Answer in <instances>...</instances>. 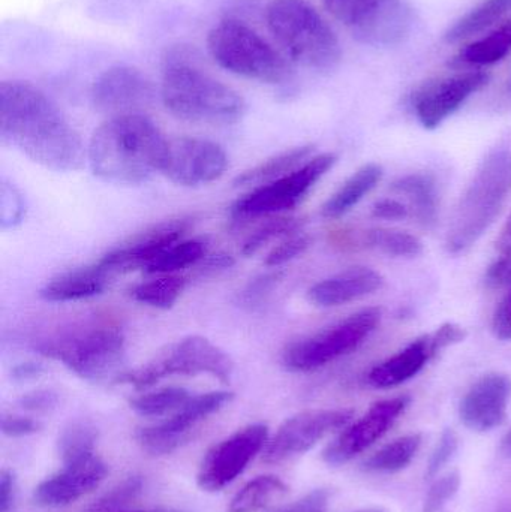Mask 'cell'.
I'll list each match as a JSON object with an SVG mask.
<instances>
[{
    "instance_id": "1",
    "label": "cell",
    "mask_w": 511,
    "mask_h": 512,
    "mask_svg": "<svg viewBox=\"0 0 511 512\" xmlns=\"http://www.w3.org/2000/svg\"><path fill=\"white\" fill-rule=\"evenodd\" d=\"M0 137L41 167L69 173L83 167L80 135L60 108L27 81L0 84Z\"/></svg>"
},
{
    "instance_id": "2",
    "label": "cell",
    "mask_w": 511,
    "mask_h": 512,
    "mask_svg": "<svg viewBox=\"0 0 511 512\" xmlns=\"http://www.w3.org/2000/svg\"><path fill=\"white\" fill-rule=\"evenodd\" d=\"M170 141L144 114L110 117L93 132L87 149L92 173L114 185H141L162 173Z\"/></svg>"
},
{
    "instance_id": "3",
    "label": "cell",
    "mask_w": 511,
    "mask_h": 512,
    "mask_svg": "<svg viewBox=\"0 0 511 512\" xmlns=\"http://www.w3.org/2000/svg\"><path fill=\"white\" fill-rule=\"evenodd\" d=\"M161 99L174 117L200 125H234L246 111L240 93L195 66L179 50L165 59Z\"/></svg>"
},
{
    "instance_id": "4",
    "label": "cell",
    "mask_w": 511,
    "mask_h": 512,
    "mask_svg": "<svg viewBox=\"0 0 511 512\" xmlns=\"http://www.w3.org/2000/svg\"><path fill=\"white\" fill-rule=\"evenodd\" d=\"M264 17L279 50L293 65L326 72L341 62L335 30L306 0H269Z\"/></svg>"
},
{
    "instance_id": "5",
    "label": "cell",
    "mask_w": 511,
    "mask_h": 512,
    "mask_svg": "<svg viewBox=\"0 0 511 512\" xmlns=\"http://www.w3.org/2000/svg\"><path fill=\"white\" fill-rule=\"evenodd\" d=\"M511 194V152L489 153L465 189L446 237L450 255L470 251L503 212Z\"/></svg>"
},
{
    "instance_id": "6",
    "label": "cell",
    "mask_w": 511,
    "mask_h": 512,
    "mask_svg": "<svg viewBox=\"0 0 511 512\" xmlns=\"http://www.w3.org/2000/svg\"><path fill=\"white\" fill-rule=\"evenodd\" d=\"M36 351L60 361L72 373L92 384H119L128 370L126 342L122 330L113 324L90 325L44 340Z\"/></svg>"
},
{
    "instance_id": "7",
    "label": "cell",
    "mask_w": 511,
    "mask_h": 512,
    "mask_svg": "<svg viewBox=\"0 0 511 512\" xmlns=\"http://www.w3.org/2000/svg\"><path fill=\"white\" fill-rule=\"evenodd\" d=\"M207 50L225 71L266 84L293 77V63L242 21L222 20L207 35Z\"/></svg>"
},
{
    "instance_id": "8",
    "label": "cell",
    "mask_w": 511,
    "mask_h": 512,
    "mask_svg": "<svg viewBox=\"0 0 511 512\" xmlns=\"http://www.w3.org/2000/svg\"><path fill=\"white\" fill-rule=\"evenodd\" d=\"M383 318L380 307H366L312 336L290 343L282 363L291 372L309 373L359 349L377 330Z\"/></svg>"
},
{
    "instance_id": "9",
    "label": "cell",
    "mask_w": 511,
    "mask_h": 512,
    "mask_svg": "<svg viewBox=\"0 0 511 512\" xmlns=\"http://www.w3.org/2000/svg\"><path fill=\"white\" fill-rule=\"evenodd\" d=\"M234 372V363L227 352L222 351L206 337L189 336L174 343L155 360L137 370L126 372L119 384H128L137 390L153 387L168 376L210 375L228 384Z\"/></svg>"
},
{
    "instance_id": "10",
    "label": "cell",
    "mask_w": 511,
    "mask_h": 512,
    "mask_svg": "<svg viewBox=\"0 0 511 512\" xmlns=\"http://www.w3.org/2000/svg\"><path fill=\"white\" fill-rule=\"evenodd\" d=\"M323 5L356 41L371 47L404 44L413 29L405 0H323Z\"/></svg>"
},
{
    "instance_id": "11",
    "label": "cell",
    "mask_w": 511,
    "mask_h": 512,
    "mask_svg": "<svg viewBox=\"0 0 511 512\" xmlns=\"http://www.w3.org/2000/svg\"><path fill=\"white\" fill-rule=\"evenodd\" d=\"M335 153H321L291 171L287 176L252 189L231 207V216L236 219L263 218L281 215L296 209L318 182L335 167Z\"/></svg>"
},
{
    "instance_id": "12",
    "label": "cell",
    "mask_w": 511,
    "mask_h": 512,
    "mask_svg": "<svg viewBox=\"0 0 511 512\" xmlns=\"http://www.w3.org/2000/svg\"><path fill=\"white\" fill-rule=\"evenodd\" d=\"M233 399L231 391H210L192 396L162 423L137 430L135 439L141 450L150 456H167L182 447L203 421L221 411Z\"/></svg>"
},
{
    "instance_id": "13",
    "label": "cell",
    "mask_w": 511,
    "mask_h": 512,
    "mask_svg": "<svg viewBox=\"0 0 511 512\" xmlns=\"http://www.w3.org/2000/svg\"><path fill=\"white\" fill-rule=\"evenodd\" d=\"M266 424H249L212 448L198 469L197 483L206 492H219L245 472L249 463L266 448Z\"/></svg>"
},
{
    "instance_id": "14",
    "label": "cell",
    "mask_w": 511,
    "mask_h": 512,
    "mask_svg": "<svg viewBox=\"0 0 511 512\" xmlns=\"http://www.w3.org/2000/svg\"><path fill=\"white\" fill-rule=\"evenodd\" d=\"M353 417L351 409H315L288 418L267 442L264 462L276 465L308 453L330 433L345 429Z\"/></svg>"
},
{
    "instance_id": "15",
    "label": "cell",
    "mask_w": 511,
    "mask_h": 512,
    "mask_svg": "<svg viewBox=\"0 0 511 512\" xmlns=\"http://www.w3.org/2000/svg\"><path fill=\"white\" fill-rule=\"evenodd\" d=\"M489 80L488 72L473 69L429 81L413 98L414 113L420 125L428 131L440 128L471 96L488 86Z\"/></svg>"
},
{
    "instance_id": "16",
    "label": "cell",
    "mask_w": 511,
    "mask_h": 512,
    "mask_svg": "<svg viewBox=\"0 0 511 512\" xmlns=\"http://www.w3.org/2000/svg\"><path fill=\"white\" fill-rule=\"evenodd\" d=\"M155 99V86L140 69L116 65L105 69L90 90V101L110 117L143 114Z\"/></svg>"
},
{
    "instance_id": "17",
    "label": "cell",
    "mask_w": 511,
    "mask_h": 512,
    "mask_svg": "<svg viewBox=\"0 0 511 512\" xmlns=\"http://www.w3.org/2000/svg\"><path fill=\"white\" fill-rule=\"evenodd\" d=\"M228 168L224 147L203 138L182 137L170 141L162 174L186 188L216 182Z\"/></svg>"
},
{
    "instance_id": "18",
    "label": "cell",
    "mask_w": 511,
    "mask_h": 512,
    "mask_svg": "<svg viewBox=\"0 0 511 512\" xmlns=\"http://www.w3.org/2000/svg\"><path fill=\"white\" fill-rule=\"evenodd\" d=\"M410 405V397L399 396L375 403L362 418L345 427L324 450L327 465L341 466L380 441Z\"/></svg>"
},
{
    "instance_id": "19",
    "label": "cell",
    "mask_w": 511,
    "mask_h": 512,
    "mask_svg": "<svg viewBox=\"0 0 511 512\" xmlns=\"http://www.w3.org/2000/svg\"><path fill=\"white\" fill-rule=\"evenodd\" d=\"M191 224L192 221L189 218L161 222L131 237L128 242L122 243L107 255L102 256L95 264L108 277L131 273L135 270L144 271L165 249L183 240Z\"/></svg>"
},
{
    "instance_id": "20",
    "label": "cell",
    "mask_w": 511,
    "mask_h": 512,
    "mask_svg": "<svg viewBox=\"0 0 511 512\" xmlns=\"http://www.w3.org/2000/svg\"><path fill=\"white\" fill-rule=\"evenodd\" d=\"M107 472V465L98 456L65 463L59 472L36 486L33 502L42 508L68 507L99 487Z\"/></svg>"
},
{
    "instance_id": "21",
    "label": "cell",
    "mask_w": 511,
    "mask_h": 512,
    "mask_svg": "<svg viewBox=\"0 0 511 512\" xmlns=\"http://www.w3.org/2000/svg\"><path fill=\"white\" fill-rule=\"evenodd\" d=\"M511 379L503 373L482 376L461 402L462 423L474 432H489L506 421Z\"/></svg>"
},
{
    "instance_id": "22",
    "label": "cell",
    "mask_w": 511,
    "mask_h": 512,
    "mask_svg": "<svg viewBox=\"0 0 511 512\" xmlns=\"http://www.w3.org/2000/svg\"><path fill=\"white\" fill-rule=\"evenodd\" d=\"M440 352L443 351L438 346L434 334H425L405 346L398 354L372 367L371 372L366 376V381L371 387L380 388V390L398 387L419 375L426 364Z\"/></svg>"
},
{
    "instance_id": "23",
    "label": "cell",
    "mask_w": 511,
    "mask_h": 512,
    "mask_svg": "<svg viewBox=\"0 0 511 512\" xmlns=\"http://www.w3.org/2000/svg\"><path fill=\"white\" fill-rule=\"evenodd\" d=\"M384 286V277L369 267H351L311 286L308 298L318 307H338L375 294Z\"/></svg>"
},
{
    "instance_id": "24",
    "label": "cell",
    "mask_w": 511,
    "mask_h": 512,
    "mask_svg": "<svg viewBox=\"0 0 511 512\" xmlns=\"http://www.w3.org/2000/svg\"><path fill=\"white\" fill-rule=\"evenodd\" d=\"M108 279L111 277L99 270L98 265L93 264L54 277L41 289L39 295L51 303L87 300L102 294L107 288Z\"/></svg>"
},
{
    "instance_id": "25",
    "label": "cell",
    "mask_w": 511,
    "mask_h": 512,
    "mask_svg": "<svg viewBox=\"0 0 511 512\" xmlns=\"http://www.w3.org/2000/svg\"><path fill=\"white\" fill-rule=\"evenodd\" d=\"M392 191L405 197L411 216H414L420 225L429 228L437 222L440 197L434 176L425 173L408 174L393 183Z\"/></svg>"
},
{
    "instance_id": "26",
    "label": "cell",
    "mask_w": 511,
    "mask_h": 512,
    "mask_svg": "<svg viewBox=\"0 0 511 512\" xmlns=\"http://www.w3.org/2000/svg\"><path fill=\"white\" fill-rule=\"evenodd\" d=\"M383 174L381 165H363L323 204L321 215L326 219H339L347 215L366 195L377 188L378 183L383 179Z\"/></svg>"
},
{
    "instance_id": "27",
    "label": "cell",
    "mask_w": 511,
    "mask_h": 512,
    "mask_svg": "<svg viewBox=\"0 0 511 512\" xmlns=\"http://www.w3.org/2000/svg\"><path fill=\"white\" fill-rule=\"evenodd\" d=\"M315 147L308 146L294 147L287 152L279 153L267 161L261 162L257 167L245 171L234 180V186L237 188H258V186L267 185V183L275 182L281 177L287 176L291 171L302 167L305 162L311 159Z\"/></svg>"
},
{
    "instance_id": "28",
    "label": "cell",
    "mask_w": 511,
    "mask_h": 512,
    "mask_svg": "<svg viewBox=\"0 0 511 512\" xmlns=\"http://www.w3.org/2000/svg\"><path fill=\"white\" fill-rule=\"evenodd\" d=\"M511 12V0H483L464 17L459 18L446 32L447 42H461L474 38L500 24Z\"/></svg>"
},
{
    "instance_id": "29",
    "label": "cell",
    "mask_w": 511,
    "mask_h": 512,
    "mask_svg": "<svg viewBox=\"0 0 511 512\" xmlns=\"http://www.w3.org/2000/svg\"><path fill=\"white\" fill-rule=\"evenodd\" d=\"M351 246L372 249L393 258H414L423 252V243L419 237L392 228H371L363 231L351 242Z\"/></svg>"
},
{
    "instance_id": "30",
    "label": "cell",
    "mask_w": 511,
    "mask_h": 512,
    "mask_svg": "<svg viewBox=\"0 0 511 512\" xmlns=\"http://www.w3.org/2000/svg\"><path fill=\"white\" fill-rule=\"evenodd\" d=\"M511 51V20L492 29L488 35L470 42L459 54L458 62L476 69L501 62Z\"/></svg>"
},
{
    "instance_id": "31",
    "label": "cell",
    "mask_w": 511,
    "mask_h": 512,
    "mask_svg": "<svg viewBox=\"0 0 511 512\" xmlns=\"http://www.w3.org/2000/svg\"><path fill=\"white\" fill-rule=\"evenodd\" d=\"M288 487L284 481L273 475L255 478L242 487L231 499L228 512H258L270 507L273 502L287 495Z\"/></svg>"
},
{
    "instance_id": "32",
    "label": "cell",
    "mask_w": 511,
    "mask_h": 512,
    "mask_svg": "<svg viewBox=\"0 0 511 512\" xmlns=\"http://www.w3.org/2000/svg\"><path fill=\"white\" fill-rule=\"evenodd\" d=\"M188 285V277L179 274H159L131 289V297L138 303L155 309L168 310L177 303Z\"/></svg>"
},
{
    "instance_id": "33",
    "label": "cell",
    "mask_w": 511,
    "mask_h": 512,
    "mask_svg": "<svg viewBox=\"0 0 511 512\" xmlns=\"http://www.w3.org/2000/svg\"><path fill=\"white\" fill-rule=\"evenodd\" d=\"M422 445V436L407 435L378 450L363 466L366 471L378 474H393L402 471L413 462Z\"/></svg>"
},
{
    "instance_id": "34",
    "label": "cell",
    "mask_w": 511,
    "mask_h": 512,
    "mask_svg": "<svg viewBox=\"0 0 511 512\" xmlns=\"http://www.w3.org/2000/svg\"><path fill=\"white\" fill-rule=\"evenodd\" d=\"M96 442H98V430L93 424L87 421H74L68 424L57 441V450L63 465L96 456Z\"/></svg>"
},
{
    "instance_id": "35",
    "label": "cell",
    "mask_w": 511,
    "mask_h": 512,
    "mask_svg": "<svg viewBox=\"0 0 511 512\" xmlns=\"http://www.w3.org/2000/svg\"><path fill=\"white\" fill-rule=\"evenodd\" d=\"M207 243L201 239L180 240L170 248L165 249L149 267L144 270L147 274H176L204 259Z\"/></svg>"
},
{
    "instance_id": "36",
    "label": "cell",
    "mask_w": 511,
    "mask_h": 512,
    "mask_svg": "<svg viewBox=\"0 0 511 512\" xmlns=\"http://www.w3.org/2000/svg\"><path fill=\"white\" fill-rule=\"evenodd\" d=\"M191 397V393L185 388L164 387L161 390L149 391L134 397L129 402V406L141 417H168L179 411Z\"/></svg>"
},
{
    "instance_id": "37",
    "label": "cell",
    "mask_w": 511,
    "mask_h": 512,
    "mask_svg": "<svg viewBox=\"0 0 511 512\" xmlns=\"http://www.w3.org/2000/svg\"><path fill=\"white\" fill-rule=\"evenodd\" d=\"M302 227V219L285 218V216L270 219V221L261 225L258 230H255L254 234L248 237L245 245H243L242 254L245 256L255 255L258 251H261L267 243L273 242L275 239H281V237L293 236V234L299 233Z\"/></svg>"
},
{
    "instance_id": "38",
    "label": "cell",
    "mask_w": 511,
    "mask_h": 512,
    "mask_svg": "<svg viewBox=\"0 0 511 512\" xmlns=\"http://www.w3.org/2000/svg\"><path fill=\"white\" fill-rule=\"evenodd\" d=\"M143 490V481L138 477L129 478L122 484L111 490L107 495L102 496L92 508L90 512H117L120 508L134 501Z\"/></svg>"
},
{
    "instance_id": "39",
    "label": "cell",
    "mask_w": 511,
    "mask_h": 512,
    "mask_svg": "<svg viewBox=\"0 0 511 512\" xmlns=\"http://www.w3.org/2000/svg\"><path fill=\"white\" fill-rule=\"evenodd\" d=\"M459 486H461V478H459L458 472H450V474L438 478L432 484L431 490H429L428 496H426L423 511H440L458 493Z\"/></svg>"
},
{
    "instance_id": "40",
    "label": "cell",
    "mask_w": 511,
    "mask_h": 512,
    "mask_svg": "<svg viewBox=\"0 0 511 512\" xmlns=\"http://www.w3.org/2000/svg\"><path fill=\"white\" fill-rule=\"evenodd\" d=\"M311 243V237L305 236V234H293V236L287 237V240L281 245L273 248V251L266 256L264 264L267 267H281V265L296 259L297 256L305 254Z\"/></svg>"
},
{
    "instance_id": "41",
    "label": "cell",
    "mask_w": 511,
    "mask_h": 512,
    "mask_svg": "<svg viewBox=\"0 0 511 512\" xmlns=\"http://www.w3.org/2000/svg\"><path fill=\"white\" fill-rule=\"evenodd\" d=\"M0 218H2L3 228H15L23 221L26 215V207L20 192L15 186L9 183H2V203H0Z\"/></svg>"
},
{
    "instance_id": "42",
    "label": "cell",
    "mask_w": 511,
    "mask_h": 512,
    "mask_svg": "<svg viewBox=\"0 0 511 512\" xmlns=\"http://www.w3.org/2000/svg\"><path fill=\"white\" fill-rule=\"evenodd\" d=\"M282 274L279 271L276 273H267L261 274L257 279L252 280L248 286H246L245 291H242L240 294V303L246 307H255L260 306L264 300H266L267 295L272 292V289L278 285L279 280H281Z\"/></svg>"
},
{
    "instance_id": "43",
    "label": "cell",
    "mask_w": 511,
    "mask_h": 512,
    "mask_svg": "<svg viewBox=\"0 0 511 512\" xmlns=\"http://www.w3.org/2000/svg\"><path fill=\"white\" fill-rule=\"evenodd\" d=\"M456 450H458V436L452 429H447L441 436L434 453H432L431 460H429L428 477H435L452 459Z\"/></svg>"
},
{
    "instance_id": "44",
    "label": "cell",
    "mask_w": 511,
    "mask_h": 512,
    "mask_svg": "<svg viewBox=\"0 0 511 512\" xmlns=\"http://www.w3.org/2000/svg\"><path fill=\"white\" fill-rule=\"evenodd\" d=\"M492 333L504 342L511 340V286L507 288L492 316Z\"/></svg>"
},
{
    "instance_id": "45",
    "label": "cell",
    "mask_w": 511,
    "mask_h": 512,
    "mask_svg": "<svg viewBox=\"0 0 511 512\" xmlns=\"http://www.w3.org/2000/svg\"><path fill=\"white\" fill-rule=\"evenodd\" d=\"M41 430V423L23 415H3L2 432L9 438H24Z\"/></svg>"
},
{
    "instance_id": "46",
    "label": "cell",
    "mask_w": 511,
    "mask_h": 512,
    "mask_svg": "<svg viewBox=\"0 0 511 512\" xmlns=\"http://www.w3.org/2000/svg\"><path fill=\"white\" fill-rule=\"evenodd\" d=\"M57 403H59V396L51 390L32 391V393L24 394V396L18 400V405H20L21 408L32 412L51 411V409L56 408Z\"/></svg>"
},
{
    "instance_id": "47",
    "label": "cell",
    "mask_w": 511,
    "mask_h": 512,
    "mask_svg": "<svg viewBox=\"0 0 511 512\" xmlns=\"http://www.w3.org/2000/svg\"><path fill=\"white\" fill-rule=\"evenodd\" d=\"M372 216L383 221H404L411 216L410 207L396 198H384L372 207Z\"/></svg>"
},
{
    "instance_id": "48",
    "label": "cell",
    "mask_w": 511,
    "mask_h": 512,
    "mask_svg": "<svg viewBox=\"0 0 511 512\" xmlns=\"http://www.w3.org/2000/svg\"><path fill=\"white\" fill-rule=\"evenodd\" d=\"M327 502H329V493L326 490H314L294 504L273 512H326Z\"/></svg>"
},
{
    "instance_id": "49",
    "label": "cell",
    "mask_w": 511,
    "mask_h": 512,
    "mask_svg": "<svg viewBox=\"0 0 511 512\" xmlns=\"http://www.w3.org/2000/svg\"><path fill=\"white\" fill-rule=\"evenodd\" d=\"M15 477L8 469L0 474V512H9L15 499Z\"/></svg>"
},
{
    "instance_id": "50",
    "label": "cell",
    "mask_w": 511,
    "mask_h": 512,
    "mask_svg": "<svg viewBox=\"0 0 511 512\" xmlns=\"http://www.w3.org/2000/svg\"><path fill=\"white\" fill-rule=\"evenodd\" d=\"M44 372L45 367L42 366L41 363H36V361H26V363L17 364V366L12 369L11 375L14 381L27 382L33 381V379H38Z\"/></svg>"
},
{
    "instance_id": "51",
    "label": "cell",
    "mask_w": 511,
    "mask_h": 512,
    "mask_svg": "<svg viewBox=\"0 0 511 512\" xmlns=\"http://www.w3.org/2000/svg\"><path fill=\"white\" fill-rule=\"evenodd\" d=\"M497 251L500 256H511V213L498 237Z\"/></svg>"
},
{
    "instance_id": "52",
    "label": "cell",
    "mask_w": 511,
    "mask_h": 512,
    "mask_svg": "<svg viewBox=\"0 0 511 512\" xmlns=\"http://www.w3.org/2000/svg\"><path fill=\"white\" fill-rule=\"evenodd\" d=\"M234 258L231 255L227 254H215L209 256L206 259V268L207 270H225V268L233 267Z\"/></svg>"
},
{
    "instance_id": "53",
    "label": "cell",
    "mask_w": 511,
    "mask_h": 512,
    "mask_svg": "<svg viewBox=\"0 0 511 512\" xmlns=\"http://www.w3.org/2000/svg\"><path fill=\"white\" fill-rule=\"evenodd\" d=\"M500 453L504 457H511V427L506 436H504L503 441H501Z\"/></svg>"
},
{
    "instance_id": "54",
    "label": "cell",
    "mask_w": 511,
    "mask_h": 512,
    "mask_svg": "<svg viewBox=\"0 0 511 512\" xmlns=\"http://www.w3.org/2000/svg\"><path fill=\"white\" fill-rule=\"evenodd\" d=\"M354 512H387L383 508H366V510L354 511Z\"/></svg>"
},
{
    "instance_id": "55",
    "label": "cell",
    "mask_w": 511,
    "mask_h": 512,
    "mask_svg": "<svg viewBox=\"0 0 511 512\" xmlns=\"http://www.w3.org/2000/svg\"><path fill=\"white\" fill-rule=\"evenodd\" d=\"M153 512H182V511L173 510V508H158V510H155Z\"/></svg>"
}]
</instances>
